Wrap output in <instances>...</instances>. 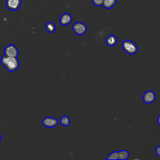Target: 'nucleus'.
<instances>
[{
    "mask_svg": "<svg viewBox=\"0 0 160 160\" xmlns=\"http://www.w3.org/2000/svg\"><path fill=\"white\" fill-rule=\"evenodd\" d=\"M1 64L9 72L16 71L19 67V61L18 57L3 56L1 59Z\"/></svg>",
    "mask_w": 160,
    "mask_h": 160,
    "instance_id": "obj_1",
    "label": "nucleus"
},
{
    "mask_svg": "<svg viewBox=\"0 0 160 160\" xmlns=\"http://www.w3.org/2000/svg\"><path fill=\"white\" fill-rule=\"evenodd\" d=\"M122 48L126 53L129 55L136 54L138 49L136 43L129 39H125L122 41Z\"/></svg>",
    "mask_w": 160,
    "mask_h": 160,
    "instance_id": "obj_2",
    "label": "nucleus"
},
{
    "mask_svg": "<svg viewBox=\"0 0 160 160\" xmlns=\"http://www.w3.org/2000/svg\"><path fill=\"white\" fill-rule=\"evenodd\" d=\"M71 28L73 32L78 36H82L87 31V26L86 24L80 21L74 23Z\"/></svg>",
    "mask_w": 160,
    "mask_h": 160,
    "instance_id": "obj_3",
    "label": "nucleus"
},
{
    "mask_svg": "<svg viewBox=\"0 0 160 160\" xmlns=\"http://www.w3.org/2000/svg\"><path fill=\"white\" fill-rule=\"evenodd\" d=\"M4 56L9 57H18L19 55V51L15 45L9 44L4 48Z\"/></svg>",
    "mask_w": 160,
    "mask_h": 160,
    "instance_id": "obj_4",
    "label": "nucleus"
},
{
    "mask_svg": "<svg viewBox=\"0 0 160 160\" xmlns=\"http://www.w3.org/2000/svg\"><path fill=\"white\" fill-rule=\"evenodd\" d=\"M42 124L44 127L51 128L56 127L58 124V120L54 117L47 116L42 119Z\"/></svg>",
    "mask_w": 160,
    "mask_h": 160,
    "instance_id": "obj_5",
    "label": "nucleus"
},
{
    "mask_svg": "<svg viewBox=\"0 0 160 160\" xmlns=\"http://www.w3.org/2000/svg\"><path fill=\"white\" fill-rule=\"evenodd\" d=\"M22 0H6V6L7 8L11 11H17L21 7Z\"/></svg>",
    "mask_w": 160,
    "mask_h": 160,
    "instance_id": "obj_6",
    "label": "nucleus"
},
{
    "mask_svg": "<svg viewBox=\"0 0 160 160\" xmlns=\"http://www.w3.org/2000/svg\"><path fill=\"white\" fill-rule=\"evenodd\" d=\"M142 99L146 104L152 103L156 99V94L152 91H147L144 93Z\"/></svg>",
    "mask_w": 160,
    "mask_h": 160,
    "instance_id": "obj_7",
    "label": "nucleus"
},
{
    "mask_svg": "<svg viewBox=\"0 0 160 160\" xmlns=\"http://www.w3.org/2000/svg\"><path fill=\"white\" fill-rule=\"evenodd\" d=\"M72 16L68 12H65L61 14V16H60L59 23L62 26H67L72 22Z\"/></svg>",
    "mask_w": 160,
    "mask_h": 160,
    "instance_id": "obj_8",
    "label": "nucleus"
},
{
    "mask_svg": "<svg viewBox=\"0 0 160 160\" xmlns=\"http://www.w3.org/2000/svg\"><path fill=\"white\" fill-rule=\"evenodd\" d=\"M117 38L113 34H110L106 38V43L108 46L113 47L117 44Z\"/></svg>",
    "mask_w": 160,
    "mask_h": 160,
    "instance_id": "obj_9",
    "label": "nucleus"
},
{
    "mask_svg": "<svg viewBox=\"0 0 160 160\" xmlns=\"http://www.w3.org/2000/svg\"><path fill=\"white\" fill-rule=\"evenodd\" d=\"M45 29L48 32L52 33L56 31V25L51 21L48 22L45 25Z\"/></svg>",
    "mask_w": 160,
    "mask_h": 160,
    "instance_id": "obj_10",
    "label": "nucleus"
},
{
    "mask_svg": "<svg viewBox=\"0 0 160 160\" xmlns=\"http://www.w3.org/2000/svg\"><path fill=\"white\" fill-rule=\"evenodd\" d=\"M59 122H60L61 124L63 126L68 127L70 125L71 119H70L69 117H68V116H63L60 118Z\"/></svg>",
    "mask_w": 160,
    "mask_h": 160,
    "instance_id": "obj_11",
    "label": "nucleus"
},
{
    "mask_svg": "<svg viewBox=\"0 0 160 160\" xmlns=\"http://www.w3.org/2000/svg\"><path fill=\"white\" fill-rule=\"evenodd\" d=\"M116 2L114 0H104L102 6L106 9H111L114 6Z\"/></svg>",
    "mask_w": 160,
    "mask_h": 160,
    "instance_id": "obj_12",
    "label": "nucleus"
},
{
    "mask_svg": "<svg viewBox=\"0 0 160 160\" xmlns=\"http://www.w3.org/2000/svg\"><path fill=\"white\" fill-rule=\"evenodd\" d=\"M129 154L126 150H121L118 151V159L125 160L129 158Z\"/></svg>",
    "mask_w": 160,
    "mask_h": 160,
    "instance_id": "obj_13",
    "label": "nucleus"
},
{
    "mask_svg": "<svg viewBox=\"0 0 160 160\" xmlns=\"http://www.w3.org/2000/svg\"><path fill=\"white\" fill-rule=\"evenodd\" d=\"M106 159H118V151H114L110 153Z\"/></svg>",
    "mask_w": 160,
    "mask_h": 160,
    "instance_id": "obj_14",
    "label": "nucleus"
},
{
    "mask_svg": "<svg viewBox=\"0 0 160 160\" xmlns=\"http://www.w3.org/2000/svg\"><path fill=\"white\" fill-rule=\"evenodd\" d=\"M104 0H92V3L96 6H102Z\"/></svg>",
    "mask_w": 160,
    "mask_h": 160,
    "instance_id": "obj_15",
    "label": "nucleus"
},
{
    "mask_svg": "<svg viewBox=\"0 0 160 160\" xmlns=\"http://www.w3.org/2000/svg\"><path fill=\"white\" fill-rule=\"evenodd\" d=\"M155 151H156V154H157L158 156H159V157H160V146H158V147L156 148Z\"/></svg>",
    "mask_w": 160,
    "mask_h": 160,
    "instance_id": "obj_16",
    "label": "nucleus"
},
{
    "mask_svg": "<svg viewBox=\"0 0 160 160\" xmlns=\"http://www.w3.org/2000/svg\"><path fill=\"white\" fill-rule=\"evenodd\" d=\"M157 121H158V123L159 124V125L160 126V114L159 115V116L158 117V119H157Z\"/></svg>",
    "mask_w": 160,
    "mask_h": 160,
    "instance_id": "obj_17",
    "label": "nucleus"
},
{
    "mask_svg": "<svg viewBox=\"0 0 160 160\" xmlns=\"http://www.w3.org/2000/svg\"><path fill=\"white\" fill-rule=\"evenodd\" d=\"M1 139H2V138H1V134H0V141H1Z\"/></svg>",
    "mask_w": 160,
    "mask_h": 160,
    "instance_id": "obj_18",
    "label": "nucleus"
},
{
    "mask_svg": "<svg viewBox=\"0 0 160 160\" xmlns=\"http://www.w3.org/2000/svg\"><path fill=\"white\" fill-rule=\"evenodd\" d=\"M114 1H116H116H118V0H114Z\"/></svg>",
    "mask_w": 160,
    "mask_h": 160,
    "instance_id": "obj_19",
    "label": "nucleus"
}]
</instances>
